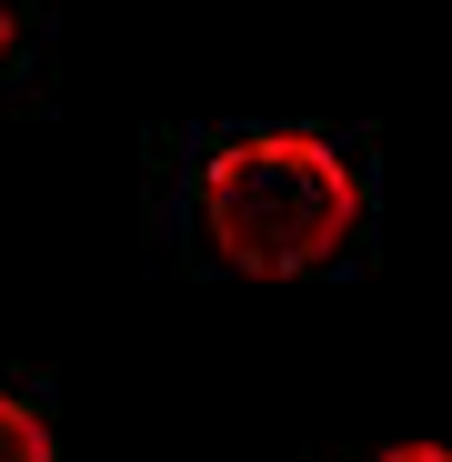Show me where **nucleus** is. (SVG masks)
<instances>
[{
  "label": "nucleus",
  "instance_id": "1",
  "mask_svg": "<svg viewBox=\"0 0 452 462\" xmlns=\"http://www.w3.org/2000/svg\"><path fill=\"white\" fill-rule=\"evenodd\" d=\"M201 221H211L221 262H242V272H312L352 242L362 181L312 131H252L201 162Z\"/></svg>",
  "mask_w": 452,
  "mask_h": 462
},
{
  "label": "nucleus",
  "instance_id": "2",
  "mask_svg": "<svg viewBox=\"0 0 452 462\" xmlns=\"http://www.w3.org/2000/svg\"><path fill=\"white\" fill-rule=\"evenodd\" d=\"M0 462H51V422L11 393H0Z\"/></svg>",
  "mask_w": 452,
  "mask_h": 462
},
{
  "label": "nucleus",
  "instance_id": "3",
  "mask_svg": "<svg viewBox=\"0 0 452 462\" xmlns=\"http://www.w3.org/2000/svg\"><path fill=\"white\" fill-rule=\"evenodd\" d=\"M383 462H452V452H442V442H392Z\"/></svg>",
  "mask_w": 452,
  "mask_h": 462
},
{
  "label": "nucleus",
  "instance_id": "4",
  "mask_svg": "<svg viewBox=\"0 0 452 462\" xmlns=\"http://www.w3.org/2000/svg\"><path fill=\"white\" fill-rule=\"evenodd\" d=\"M0 51H11V0H0Z\"/></svg>",
  "mask_w": 452,
  "mask_h": 462
}]
</instances>
